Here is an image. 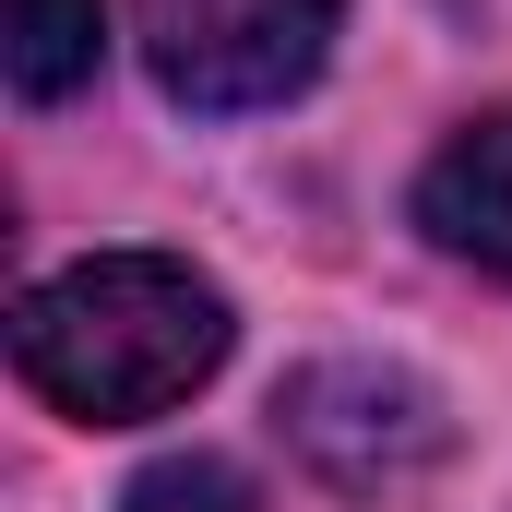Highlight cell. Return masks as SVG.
I'll return each instance as SVG.
<instances>
[{
  "label": "cell",
  "instance_id": "6da1fadb",
  "mask_svg": "<svg viewBox=\"0 0 512 512\" xmlns=\"http://www.w3.org/2000/svg\"><path fill=\"white\" fill-rule=\"evenodd\" d=\"M12 358L60 417L131 429V417H167L191 382H215L227 298L167 251H96L12 310Z\"/></svg>",
  "mask_w": 512,
  "mask_h": 512
},
{
  "label": "cell",
  "instance_id": "7a4b0ae2",
  "mask_svg": "<svg viewBox=\"0 0 512 512\" xmlns=\"http://www.w3.org/2000/svg\"><path fill=\"white\" fill-rule=\"evenodd\" d=\"M334 12L346 0H143V60L179 108L239 120V108H274L322 72Z\"/></svg>",
  "mask_w": 512,
  "mask_h": 512
},
{
  "label": "cell",
  "instance_id": "3957f363",
  "mask_svg": "<svg viewBox=\"0 0 512 512\" xmlns=\"http://www.w3.org/2000/svg\"><path fill=\"white\" fill-rule=\"evenodd\" d=\"M274 429L298 441V465H322L334 489H405V477H429L441 453H453V417H441V393L382 370V358H322V370H298V382L274 393Z\"/></svg>",
  "mask_w": 512,
  "mask_h": 512
},
{
  "label": "cell",
  "instance_id": "277c9868",
  "mask_svg": "<svg viewBox=\"0 0 512 512\" xmlns=\"http://www.w3.org/2000/svg\"><path fill=\"white\" fill-rule=\"evenodd\" d=\"M417 227H429L453 262H477V274L512 286V108L465 120L441 155H429V179H417Z\"/></svg>",
  "mask_w": 512,
  "mask_h": 512
},
{
  "label": "cell",
  "instance_id": "5b68a950",
  "mask_svg": "<svg viewBox=\"0 0 512 512\" xmlns=\"http://www.w3.org/2000/svg\"><path fill=\"white\" fill-rule=\"evenodd\" d=\"M108 48V0H12V96L60 108L72 84H96Z\"/></svg>",
  "mask_w": 512,
  "mask_h": 512
},
{
  "label": "cell",
  "instance_id": "8992f818",
  "mask_svg": "<svg viewBox=\"0 0 512 512\" xmlns=\"http://www.w3.org/2000/svg\"><path fill=\"white\" fill-rule=\"evenodd\" d=\"M120 512H262V501H251L239 465H215V453H167L155 477H131Z\"/></svg>",
  "mask_w": 512,
  "mask_h": 512
}]
</instances>
